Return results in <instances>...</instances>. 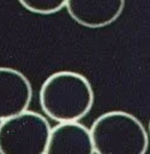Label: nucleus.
<instances>
[{
    "instance_id": "1",
    "label": "nucleus",
    "mask_w": 150,
    "mask_h": 154,
    "mask_svg": "<svg viewBox=\"0 0 150 154\" xmlns=\"http://www.w3.org/2000/svg\"><path fill=\"white\" fill-rule=\"evenodd\" d=\"M94 90L89 79L76 71H56L42 83L38 101L44 114L58 123L79 122L92 108Z\"/></svg>"
},
{
    "instance_id": "2",
    "label": "nucleus",
    "mask_w": 150,
    "mask_h": 154,
    "mask_svg": "<svg viewBox=\"0 0 150 154\" xmlns=\"http://www.w3.org/2000/svg\"><path fill=\"white\" fill-rule=\"evenodd\" d=\"M95 154H146L149 136L143 123L125 111L97 117L89 129Z\"/></svg>"
},
{
    "instance_id": "3",
    "label": "nucleus",
    "mask_w": 150,
    "mask_h": 154,
    "mask_svg": "<svg viewBox=\"0 0 150 154\" xmlns=\"http://www.w3.org/2000/svg\"><path fill=\"white\" fill-rule=\"evenodd\" d=\"M52 126L46 117L24 111L0 122V154H44Z\"/></svg>"
},
{
    "instance_id": "4",
    "label": "nucleus",
    "mask_w": 150,
    "mask_h": 154,
    "mask_svg": "<svg viewBox=\"0 0 150 154\" xmlns=\"http://www.w3.org/2000/svg\"><path fill=\"white\" fill-rule=\"evenodd\" d=\"M31 99L29 78L17 69L0 66V122L26 111Z\"/></svg>"
},
{
    "instance_id": "5",
    "label": "nucleus",
    "mask_w": 150,
    "mask_h": 154,
    "mask_svg": "<svg viewBox=\"0 0 150 154\" xmlns=\"http://www.w3.org/2000/svg\"><path fill=\"white\" fill-rule=\"evenodd\" d=\"M126 0H66L70 17L82 26L104 28L114 23L122 13Z\"/></svg>"
},
{
    "instance_id": "6",
    "label": "nucleus",
    "mask_w": 150,
    "mask_h": 154,
    "mask_svg": "<svg viewBox=\"0 0 150 154\" xmlns=\"http://www.w3.org/2000/svg\"><path fill=\"white\" fill-rule=\"evenodd\" d=\"M44 154H95L89 129L79 122L59 123L50 129Z\"/></svg>"
},
{
    "instance_id": "7",
    "label": "nucleus",
    "mask_w": 150,
    "mask_h": 154,
    "mask_svg": "<svg viewBox=\"0 0 150 154\" xmlns=\"http://www.w3.org/2000/svg\"><path fill=\"white\" fill-rule=\"evenodd\" d=\"M28 11L36 14H53L65 7L66 0H18Z\"/></svg>"
}]
</instances>
